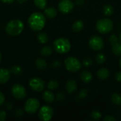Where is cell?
I'll use <instances>...</instances> for the list:
<instances>
[{"label": "cell", "mask_w": 121, "mask_h": 121, "mask_svg": "<svg viewBox=\"0 0 121 121\" xmlns=\"http://www.w3.org/2000/svg\"><path fill=\"white\" fill-rule=\"evenodd\" d=\"M30 28L34 31L41 30L46 23V18L44 14L40 12H34L28 18V20Z\"/></svg>", "instance_id": "1"}, {"label": "cell", "mask_w": 121, "mask_h": 121, "mask_svg": "<svg viewBox=\"0 0 121 121\" xmlns=\"http://www.w3.org/2000/svg\"><path fill=\"white\" fill-rule=\"evenodd\" d=\"M23 28L24 25L21 21L18 19H14L7 23L6 26V31L9 35L11 36H16L21 33Z\"/></svg>", "instance_id": "2"}, {"label": "cell", "mask_w": 121, "mask_h": 121, "mask_svg": "<svg viewBox=\"0 0 121 121\" xmlns=\"http://www.w3.org/2000/svg\"><path fill=\"white\" fill-rule=\"evenodd\" d=\"M53 46L55 51L60 54H65L68 52L71 49L70 41L65 38H59L53 43Z\"/></svg>", "instance_id": "3"}, {"label": "cell", "mask_w": 121, "mask_h": 121, "mask_svg": "<svg viewBox=\"0 0 121 121\" xmlns=\"http://www.w3.org/2000/svg\"><path fill=\"white\" fill-rule=\"evenodd\" d=\"M96 30L101 34H106L110 33L113 28V21L107 18L99 20L96 25Z\"/></svg>", "instance_id": "4"}, {"label": "cell", "mask_w": 121, "mask_h": 121, "mask_svg": "<svg viewBox=\"0 0 121 121\" xmlns=\"http://www.w3.org/2000/svg\"><path fill=\"white\" fill-rule=\"evenodd\" d=\"M65 66L66 69L71 72H77L81 69V62L74 57H69L65 60Z\"/></svg>", "instance_id": "5"}, {"label": "cell", "mask_w": 121, "mask_h": 121, "mask_svg": "<svg viewBox=\"0 0 121 121\" xmlns=\"http://www.w3.org/2000/svg\"><path fill=\"white\" fill-rule=\"evenodd\" d=\"M11 94L13 96L18 100H23L26 97V90L25 87L21 84H16L12 86L11 89Z\"/></svg>", "instance_id": "6"}, {"label": "cell", "mask_w": 121, "mask_h": 121, "mask_svg": "<svg viewBox=\"0 0 121 121\" xmlns=\"http://www.w3.org/2000/svg\"><path fill=\"white\" fill-rule=\"evenodd\" d=\"M40 107V101L35 98H30L28 99L24 105V109L26 112L29 114L35 113Z\"/></svg>", "instance_id": "7"}, {"label": "cell", "mask_w": 121, "mask_h": 121, "mask_svg": "<svg viewBox=\"0 0 121 121\" xmlns=\"http://www.w3.org/2000/svg\"><path fill=\"white\" fill-rule=\"evenodd\" d=\"M89 45L94 51H99L103 49L104 42L101 37L99 35H93L89 40Z\"/></svg>", "instance_id": "8"}, {"label": "cell", "mask_w": 121, "mask_h": 121, "mask_svg": "<svg viewBox=\"0 0 121 121\" xmlns=\"http://www.w3.org/2000/svg\"><path fill=\"white\" fill-rule=\"evenodd\" d=\"M53 109L50 106H44L40 108L38 113V117L41 121H50L53 116Z\"/></svg>", "instance_id": "9"}, {"label": "cell", "mask_w": 121, "mask_h": 121, "mask_svg": "<svg viewBox=\"0 0 121 121\" xmlns=\"http://www.w3.org/2000/svg\"><path fill=\"white\" fill-rule=\"evenodd\" d=\"M30 87L35 91L40 92L45 87V82L40 78H33L29 82Z\"/></svg>", "instance_id": "10"}, {"label": "cell", "mask_w": 121, "mask_h": 121, "mask_svg": "<svg viewBox=\"0 0 121 121\" xmlns=\"http://www.w3.org/2000/svg\"><path fill=\"white\" fill-rule=\"evenodd\" d=\"M74 4L72 0H61L58 4V8L62 13H69L74 9Z\"/></svg>", "instance_id": "11"}, {"label": "cell", "mask_w": 121, "mask_h": 121, "mask_svg": "<svg viewBox=\"0 0 121 121\" xmlns=\"http://www.w3.org/2000/svg\"><path fill=\"white\" fill-rule=\"evenodd\" d=\"M11 72L7 69L0 68V84H6L10 79Z\"/></svg>", "instance_id": "12"}, {"label": "cell", "mask_w": 121, "mask_h": 121, "mask_svg": "<svg viewBox=\"0 0 121 121\" xmlns=\"http://www.w3.org/2000/svg\"><path fill=\"white\" fill-rule=\"evenodd\" d=\"M65 89L68 94H72L74 91H76V90L77 89V84L74 80L69 79L66 82Z\"/></svg>", "instance_id": "13"}, {"label": "cell", "mask_w": 121, "mask_h": 121, "mask_svg": "<svg viewBox=\"0 0 121 121\" xmlns=\"http://www.w3.org/2000/svg\"><path fill=\"white\" fill-rule=\"evenodd\" d=\"M80 79L86 84H89L90 83L92 79H93V75L92 74L87 71V70H84L83 71L81 74H80Z\"/></svg>", "instance_id": "14"}, {"label": "cell", "mask_w": 121, "mask_h": 121, "mask_svg": "<svg viewBox=\"0 0 121 121\" xmlns=\"http://www.w3.org/2000/svg\"><path fill=\"white\" fill-rule=\"evenodd\" d=\"M110 76L109 70L106 67H102L99 69L97 72V77L101 80H106Z\"/></svg>", "instance_id": "15"}, {"label": "cell", "mask_w": 121, "mask_h": 121, "mask_svg": "<svg viewBox=\"0 0 121 121\" xmlns=\"http://www.w3.org/2000/svg\"><path fill=\"white\" fill-rule=\"evenodd\" d=\"M44 13H45V15L48 18H55L57 16V10L54 6L48 7V8H46L45 9Z\"/></svg>", "instance_id": "16"}, {"label": "cell", "mask_w": 121, "mask_h": 121, "mask_svg": "<svg viewBox=\"0 0 121 121\" xmlns=\"http://www.w3.org/2000/svg\"><path fill=\"white\" fill-rule=\"evenodd\" d=\"M84 27V23L82 20H76L72 24V30L75 33L81 32Z\"/></svg>", "instance_id": "17"}, {"label": "cell", "mask_w": 121, "mask_h": 121, "mask_svg": "<svg viewBox=\"0 0 121 121\" xmlns=\"http://www.w3.org/2000/svg\"><path fill=\"white\" fill-rule=\"evenodd\" d=\"M43 99L46 103L51 104L55 100V95L50 91H45L43 94Z\"/></svg>", "instance_id": "18"}, {"label": "cell", "mask_w": 121, "mask_h": 121, "mask_svg": "<svg viewBox=\"0 0 121 121\" xmlns=\"http://www.w3.org/2000/svg\"><path fill=\"white\" fill-rule=\"evenodd\" d=\"M35 65L38 67V69L40 70H45L48 67V64L46 61L42 58H38L35 60Z\"/></svg>", "instance_id": "19"}, {"label": "cell", "mask_w": 121, "mask_h": 121, "mask_svg": "<svg viewBox=\"0 0 121 121\" xmlns=\"http://www.w3.org/2000/svg\"><path fill=\"white\" fill-rule=\"evenodd\" d=\"M113 11H114L113 7L110 4L105 5L103 8V13L106 16H111L113 13Z\"/></svg>", "instance_id": "20"}, {"label": "cell", "mask_w": 121, "mask_h": 121, "mask_svg": "<svg viewBox=\"0 0 121 121\" xmlns=\"http://www.w3.org/2000/svg\"><path fill=\"white\" fill-rule=\"evenodd\" d=\"M113 53L116 56H121V43H116L112 45Z\"/></svg>", "instance_id": "21"}, {"label": "cell", "mask_w": 121, "mask_h": 121, "mask_svg": "<svg viewBox=\"0 0 121 121\" xmlns=\"http://www.w3.org/2000/svg\"><path fill=\"white\" fill-rule=\"evenodd\" d=\"M111 101L116 106L121 105V95L118 93H114L111 96Z\"/></svg>", "instance_id": "22"}, {"label": "cell", "mask_w": 121, "mask_h": 121, "mask_svg": "<svg viewBox=\"0 0 121 121\" xmlns=\"http://www.w3.org/2000/svg\"><path fill=\"white\" fill-rule=\"evenodd\" d=\"M96 61L97 62L98 65H102L103 64L105 63V62L106 61V55L102 53V52H100V53H98L96 56Z\"/></svg>", "instance_id": "23"}, {"label": "cell", "mask_w": 121, "mask_h": 121, "mask_svg": "<svg viewBox=\"0 0 121 121\" xmlns=\"http://www.w3.org/2000/svg\"><path fill=\"white\" fill-rule=\"evenodd\" d=\"M37 38L38 40V41L43 44L44 43H46L48 41V35L45 33H43V32H40L37 35Z\"/></svg>", "instance_id": "24"}, {"label": "cell", "mask_w": 121, "mask_h": 121, "mask_svg": "<svg viewBox=\"0 0 121 121\" xmlns=\"http://www.w3.org/2000/svg\"><path fill=\"white\" fill-rule=\"evenodd\" d=\"M52 53V48L49 46V45H47V46H45L43 47L41 50H40V54L43 55V56H49Z\"/></svg>", "instance_id": "25"}, {"label": "cell", "mask_w": 121, "mask_h": 121, "mask_svg": "<svg viewBox=\"0 0 121 121\" xmlns=\"http://www.w3.org/2000/svg\"><path fill=\"white\" fill-rule=\"evenodd\" d=\"M88 92H89V91H88V90H87L86 89H82V90L79 91V94H78V96H77L76 100H77V101H82V100L84 99L87 96Z\"/></svg>", "instance_id": "26"}, {"label": "cell", "mask_w": 121, "mask_h": 121, "mask_svg": "<svg viewBox=\"0 0 121 121\" xmlns=\"http://www.w3.org/2000/svg\"><path fill=\"white\" fill-rule=\"evenodd\" d=\"M35 5L40 9H44L47 6V0H33Z\"/></svg>", "instance_id": "27"}, {"label": "cell", "mask_w": 121, "mask_h": 121, "mask_svg": "<svg viewBox=\"0 0 121 121\" xmlns=\"http://www.w3.org/2000/svg\"><path fill=\"white\" fill-rule=\"evenodd\" d=\"M58 86L59 83L57 80H50L48 84V88L50 90H55L58 88Z\"/></svg>", "instance_id": "28"}, {"label": "cell", "mask_w": 121, "mask_h": 121, "mask_svg": "<svg viewBox=\"0 0 121 121\" xmlns=\"http://www.w3.org/2000/svg\"><path fill=\"white\" fill-rule=\"evenodd\" d=\"M10 72L14 74V75H19L21 74L22 72V69L20 66L18 65H14L13 67H12L10 69Z\"/></svg>", "instance_id": "29"}, {"label": "cell", "mask_w": 121, "mask_h": 121, "mask_svg": "<svg viewBox=\"0 0 121 121\" xmlns=\"http://www.w3.org/2000/svg\"><path fill=\"white\" fill-rule=\"evenodd\" d=\"M91 117L92 119L97 121L99 119H100L101 118V114L99 111H93L91 113Z\"/></svg>", "instance_id": "30"}, {"label": "cell", "mask_w": 121, "mask_h": 121, "mask_svg": "<svg viewBox=\"0 0 121 121\" xmlns=\"http://www.w3.org/2000/svg\"><path fill=\"white\" fill-rule=\"evenodd\" d=\"M119 40H120L119 38H118L117 35H116V34H112L110 36V38H109V42L111 43V44L112 45H114V44H116V43L119 42Z\"/></svg>", "instance_id": "31"}, {"label": "cell", "mask_w": 121, "mask_h": 121, "mask_svg": "<svg viewBox=\"0 0 121 121\" xmlns=\"http://www.w3.org/2000/svg\"><path fill=\"white\" fill-rule=\"evenodd\" d=\"M83 65L86 67H91L92 65H93V60L90 57H87V58H85L84 60H83Z\"/></svg>", "instance_id": "32"}, {"label": "cell", "mask_w": 121, "mask_h": 121, "mask_svg": "<svg viewBox=\"0 0 121 121\" xmlns=\"http://www.w3.org/2000/svg\"><path fill=\"white\" fill-rule=\"evenodd\" d=\"M65 99V95L63 92H60L56 95V100L58 101H62Z\"/></svg>", "instance_id": "33"}, {"label": "cell", "mask_w": 121, "mask_h": 121, "mask_svg": "<svg viewBox=\"0 0 121 121\" xmlns=\"http://www.w3.org/2000/svg\"><path fill=\"white\" fill-rule=\"evenodd\" d=\"M6 113L4 110H0V121H4L6 120Z\"/></svg>", "instance_id": "34"}, {"label": "cell", "mask_w": 121, "mask_h": 121, "mask_svg": "<svg viewBox=\"0 0 121 121\" xmlns=\"http://www.w3.org/2000/svg\"><path fill=\"white\" fill-rule=\"evenodd\" d=\"M115 79L118 82H121V71L117 72L115 74Z\"/></svg>", "instance_id": "35"}, {"label": "cell", "mask_w": 121, "mask_h": 121, "mask_svg": "<svg viewBox=\"0 0 121 121\" xmlns=\"http://www.w3.org/2000/svg\"><path fill=\"white\" fill-rule=\"evenodd\" d=\"M116 118H114L112 116H106L104 118V121H116Z\"/></svg>", "instance_id": "36"}, {"label": "cell", "mask_w": 121, "mask_h": 121, "mask_svg": "<svg viewBox=\"0 0 121 121\" xmlns=\"http://www.w3.org/2000/svg\"><path fill=\"white\" fill-rule=\"evenodd\" d=\"M51 66H52L53 68H55V69L59 68V67L61 66V62H59V61H55L54 62H52V63Z\"/></svg>", "instance_id": "37"}, {"label": "cell", "mask_w": 121, "mask_h": 121, "mask_svg": "<svg viewBox=\"0 0 121 121\" xmlns=\"http://www.w3.org/2000/svg\"><path fill=\"white\" fill-rule=\"evenodd\" d=\"M15 115L17 117H22L23 116V111L21 109H20V108L19 109H17L15 111Z\"/></svg>", "instance_id": "38"}, {"label": "cell", "mask_w": 121, "mask_h": 121, "mask_svg": "<svg viewBox=\"0 0 121 121\" xmlns=\"http://www.w3.org/2000/svg\"><path fill=\"white\" fill-rule=\"evenodd\" d=\"M4 101H5V96L3 94V93L0 91V106L4 104Z\"/></svg>", "instance_id": "39"}, {"label": "cell", "mask_w": 121, "mask_h": 121, "mask_svg": "<svg viewBox=\"0 0 121 121\" xmlns=\"http://www.w3.org/2000/svg\"><path fill=\"white\" fill-rule=\"evenodd\" d=\"M13 107V104H12L11 103H8V104L6 105V108L7 110H9V111L12 110Z\"/></svg>", "instance_id": "40"}, {"label": "cell", "mask_w": 121, "mask_h": 121, "mask_svg": "<svg viewBox=\"0 0 121 121\" xmlns=\"http://www.w3.org/2000/svg\"><path fill=\"white\" fill-rule=\"evenodd\" d=\"M76 4L77 6H82L84 4V0H76Z\"/></svg>", "instance_id": "41"}, {"label": "cell", "mask_w": 121, "mask_h": 121, "mask_svg": "<svg viewBox=\"0 0 121 121\" xmlns=\"http://www.w3.org/2000/svg\"><path fill=\"white\" fill-rule=\"evenodd\" d=\"M1 1L6 4H11L14 1V0H1Z\"/></svg>", "instance_id": "42"}, {"label": "cell", "mask_w": 121, "mask_h": 121, "mask_svg": "<svg viewBox=\"0 0 121 121\" xmlns=\"http://www.w3.org/2000/svg\"><path fill=\"white\" fill-rule=\"evenodd\" d=\"M17 1L19 4H23V3H26L28 0H17Z\"/></svg>", "instance_id": "43"}, {"label": "cell", "mask_w": 121, "mask_h": 121, "mask_svg": "<svg viewBox=\"0 0 121 121\" xmlns=\"http://www.w3.org/2000/svg\"><path fill=\"white\" fill-rule=\"evenodd\" d=\"M119 65H120V67L121 68V58L120 59V60H119Z\"/></svg>", "instance_id": "44"}, {"label": "cell", "mask_w": 121, "mask_h": 121, "mask_svg": "<svg viewBox=\"0 0 121 121\" xmlns=\"http://www.w3.org/2000/svg\"><path fill=\"white\" fill-rule=\"evenodd\" d=\"M119 40H120V42L121 43V34H120V38H119Z\"/></svg>", "instance_id": "45"}, {"label": "cell", "mask_w": 121, "mask_h": 121, "mask_svg": "<svg viewBox=\"0 0 121 121\" xmlns=\"http://www.w3.org/2000/svg\"><path fill=\"white\" fill-rule=\"evenodd\" d=\"M1 55L0 53V62H1Z\"/></svg>", "instance_id": "46"}]
</instances>
